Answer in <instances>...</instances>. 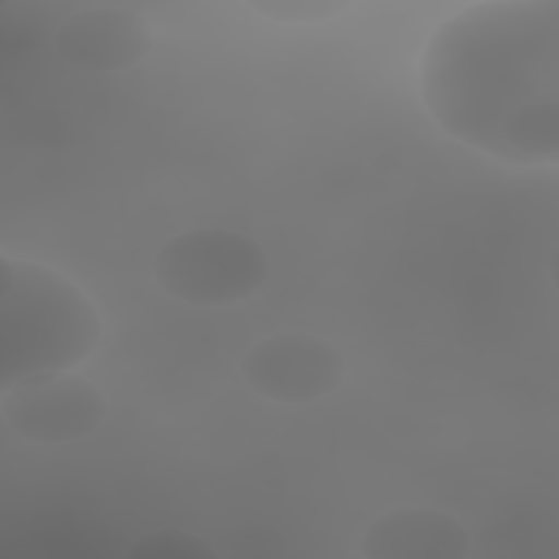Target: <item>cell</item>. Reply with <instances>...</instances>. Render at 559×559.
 Listing matches in <instances>:
<instances>
[{"mask_svg": "<svg viewBox=\"0 0 559 559\" xmlns=\"http://www.w3.org/2000/svg\"><path fill=\"white\" fill-rule=\"evenodd\" d=\"M419 96L459 144L513 166H555L559 2L483 0L445 17L424 46Z\"/></svg>", "mask_w": 559, "mask_h": 559, "instance_id": "6da1fadb", "label": "cell"}, {"mask_svg": "<svg viewBox=\"0 0 559 559\" xmlns=\"http://www.w3.org/2000/svg\"><path fill=\"white\" fill-rule=\"evenodd\" d=\"M105 323L92 297L61 271L0 253V391L70 371L100 345Z\"/></svg>", "mask_w": 559, "mask_h": 559, "instance_id": "7a4b0ae2", "label": "cell"}, {"mask_svg": "<svg viewBox=\"0 0 559 559\" xmlns=\"http://www.w3.org/2000/svg\"><path fill=\"white\" fill-rule=\"evenodd\" d=\"M155 280L190 306H231L249 299L269 275L258 240L225 227H194L170 236L155 253Z\"/></svg>", "mask_w": 559, "mask_h": 559, "instance_id": "3957f363", "label": "cell"}, {"mask_svg": "<svg viewBox=\"0 0 559 559\" xmlns=\"http://www.w3.org/2000/svg\"><path fill=\"white\" fill-rule=\"evenodd\" d=\"M0 415L24 441L59 445L94 435L107 417V402L92 380L57 371L0 391Z\"/></svg>", "mask_w": 559, "mask_h": 559, "instance_id": "277c9868", "label": "cell"}, {"mask_svg": "<svg viewBox=\"0 0 559 559\" xmlns=\"http://www.w3.org/2000/svg\"><path fill=\"white\" fill-rule=\"evenodd\" d=\"M245 382L264 400L304 404L332 395L347 376L343 354L308 332H282L258 341L240 360Z\"/></svg>", "mask_w": 559, "mask_h": 559, "instance_id": "5b68a950", "label": "cell"}, {"mask_svg": "<svg viewBox=\"0 0 559 559\" xmlns=\"http://www.w3.org/2000/svg\"><path fill=\"white\" fill-rule=\"evenodd\" d=\"M155 44L151 22L127 7L94 4L63 17L52 33L57 55L79 70L116 72L140 63Z\"/></svg>", "mask_w": 559, "mask_h": 559, "instance_id": "8992f818", "label": "cell"}, {"mask_svg": "<svg viewBox=\"0 0 559 559\" xmlns=\"http://www.w3.org/2000/svg\"><path fill=\"white\" fill-rule=\"evenodd\" d=\"M472 535L463 522L432 507H397L380 513L360 535L367 559H463Z\"/></svg>", "mask_w": 559, "mask_h": 559, "instance_id": "52a82bcc", "label": "cell"}, {"mask_svg": "<svg viewBox=\"0 0 559 559\" xmlns=\"http://www.w3.org/2000/svg\"><path fill=\"white\" fill-rule=\"evenodd\" d=\"M122 555L127 559H218V550L205 537L181 528L148 531Z\"/></svg>", "mask_w": 559, "mask_h": 559, "instance_id": "ba28073f", "label": "cell"}, {"mask_svg": "<svg viewBox=\"0 0 559 559\" xmlns=\"http://www.w3.org/2000/svg\"><path fill=\"white\" fill-rule=\"evenodd\" d=\"M247 7L260 15H266L277 22L314 24V22H325L330 17H336L338 13L349 9V2H341V0H253V2H247Z\"/></svg>", "mask_w": 559, "mask_h": 559, "instance_id": "9c48e42d", "label": "cell"}]
</instances>
